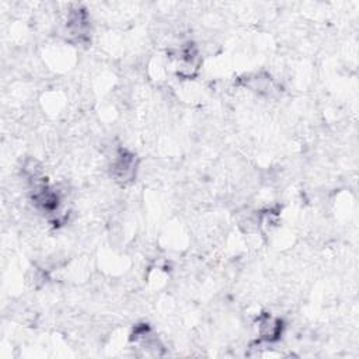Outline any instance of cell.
<instances>
[{"mask_svg": "<svg viewBox=\"0 0 359 359\" xmlns=\"http://www.w3.org/2000/svg\"><path fill=\"white\" fill-rule=\"evenodd\" d=\"M109 168H111V175L116 182L122 185L129 184L136 178V171H137L136 156L129 150L121 147L114 153Z\"/></svg>", "mask_w": 359, "mask_h": 359, "instance_id": "obj_1", "label": "cell"}, {"mask_svg": "<svg viewBox=\"0 0 359 359\" xmlns=\"http://www.w3.org/2000/svg\"><path fill=\"white\" fill-rule=\"evenodd\" d=\"M257 335L262 342H275L279 339L283 331V321L271 313H262L255 321Z\"/></svg>", "mask_w": 359, "mask_h": 359, "instance_id": "obj_2", "label": "cell"}, {"mask_svg": "<svg viewBox=\"0 0 359 359\" xmlns=\"http://www.w3.org/2000/svg\"><path fill=\"white\" fill-rule=\"evenodd\" d=\"M241 83L244 87H247L250 91H254L258 95H272L276 91V86L271 74L265 72H258L245 76V79H241Z\"/></svg>", "mask_w": 359, "mask_h": 359, "instance_id": "obj_3", "label": "cell"}]
</instances>
